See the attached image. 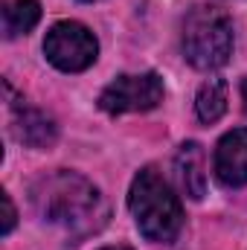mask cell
<instances>
[{"mask_svg": "<svg viewBox=\"0 0 247 250\" xmlns=\"http://www.w3.org/2000/svg\"><path fill=\"white\" fill-rule=\"evenodd\" d=\"M29 201L41 221L67 233L70 245H79L82 239L99 233L108 221V204L102 192L87 178L67 169L41 175L29 189Z\"/></svg>", "mask_w": 247, "mask_h": 250, "instance_id": "obj_1", "label": "cell"}, {"mask_svg": "<svg viewBox=\"0 0 247 250\" xmlns=\"http://www.w3.org/2000/svg\"><path fill=\"white\" fill-rule=\"evenodd\" d=\"M128 209L134 215L137 230L148 242L169 245L178 239V233L184 227V207H181L178 195L166 184V178L151 166L140 169L137 178L131 181Z\"/></svg>", "mask_w": 247, "mask_h": 250, "instance_id": "obj_2", "label": "cell"}, {"mask_svg": "<svg viewBox=\"0 0 247 250\" xmlns=\"http://www.w3.org/2000/svg\"><path fill=\"white\" fill-rule=\"evenodd\" d=\"M184 59L195 70H218L233 53V21L218 6H195L184 21Z\"/></svg>", "mask_w": 247, "mask_h": 250, "instance_id": "obj_3", "label": "cell"}, {"mask_svg": "<svg viewBox=\"0 0 247 250\" xmlns=\"http://www.w3.org/2000/svg\"><path fill=\"white\" fill-rule=\"evenodd\" d=\"M44 56L62 73H82L99 56L96 35L79 21H59L44 38Z\"/></svg>", "mask_w": 247, "mask_h": 250, "instance_id": "obj_4", "label": "cell"}, {"mask_svg": "<svg viewBox=\"0 0 247 250\" xmlns=\"http://www.w3.org/2000/svg\"><path fill=\"white\" fill-rule=\"evenodd\" d=\"M163 93L166 87L157 73H125V76H117L99 93V108L114 117L151 111L163 102Z\"/></svg>", "mask_w": 247, "mask_h": 250, "instance_id": "obj_5", "label": "cell"}, {"mask_svg": "<svg viewBox=\"0 0 247 250\" xmlns=\"http://www.w3.org/2000/svg\"><path fill=\"white\" fill-rule=\"evenodd\" d=\"M212 169L221 187H247V128H233L218 140Z\"/></svg>", "mask_w": 247, "mask_h": 250, "instance_id": "obj_6", "label": "cell"}, {"mask_svg": "<svg viewBox=\"0 0 247 250\" xmlns=\"http://www.w3.org/2000/svg\"><path fill=\"white\" fill-rule=\"evenodd\" d=\"M175 175L178 184L192 201H201L206 195V169H204V146L189 140L175 154Z\"/></svg>", "mask_w": 247, "mask_h": 250, "instance_id": "obj_7", "label": "cell"}, {"mask_svg": "<svg viewBox=\"0 0 247 250\" xmlns=\"http://www.w3.org/2000/svg\"><path fill=\"white\" fill-rule=\"evenodd\" d=\"M12 131L23 146H32V148H50L59 140V125L53 123V117L35 108H18Z\"/></svg>", "mask_w": 247, "mask_h": 250, "instance_id": "obj_8", "label": "cell"}, {"mask_svg": "<svg viewBox=\"0 0 247 250\" xmlns=\"http://www.w3.org/2000/svg\"><path fill=\"white\" fill-rule=\"evenodd\" d=\"M227 102H230V87L224 79H206L201 87H198V96H195V114L201 123H218L227 111Z\"/></svg>", "mask_w": 247, "mask_h": 250, "instance_id": "obj_9", "label": "cell"}, {"mask_svg": "<svg viewBox=\"0 0 247 250\" xmlns=\"http://www.w3.org/2000/svg\"><path fill=\"white\" fill-rule=\"evenodd\" d=\"M41 21V3L38 0H9L3 6V35L18 38L35 29Z\"/></svg>", "mask_w": 247, "mask_h": 250, "instance_id": "obj_10", "label": "cell"}, {"mask_svg": "<svg viewBox=\"0 0 247 250\" xmlns=\"http://www.w3.org/2000/svg\"><path fill=\"white\" fill-rule=\"evenodd\" d=\"M0 204H3V224H0V233L9 236L12 227H15V221H18V212H15V204H12L9 192H0Z\"/></svg>", "mask_w": 247, "mask_h": 250, "instance_id": "obj_11", "label": "cell"}, {"mask_svg": "<svg viewBox=\"0 0 247 250\" xmlns=\"http://www.w3.org/2000/svg\"><path fill=\"white\" fill-rule=\"evenodd\" d=\"M242 99H245V111H247V79L242 82Z\"/></svg>", "mask_w": 247, "mask_h": 250, "instance_id": "obj_12", "label": "cell"}, {"mask_svg": "<svg viewBox=\"0 0 247 250\" xmlns=\"http://www.w3.org/2000/svg\"><path fill=\"white\" fill-rule=\"evenodd\" d=\"M102 250H131V248H123V245H117V248H102Z\"/></svg>", "mask_w": 247, "mask_h": 250, "instance_id": "obj_13", "label": "cell"}, {"mask_svg": "<svg viewBox=\"0 0 247 250\" xmlns=\"http://www.w3.org/2000/svg\"><path fill=\"white\" fill-rule=\"evenodd\" d=\"M82 3H90V0H82Z\"/></svg>", "mask_w": 247, "mask_h": 250, "instance_id": "obj_14", "label": "cell"}]
</instances>
